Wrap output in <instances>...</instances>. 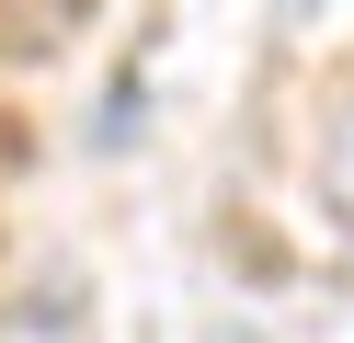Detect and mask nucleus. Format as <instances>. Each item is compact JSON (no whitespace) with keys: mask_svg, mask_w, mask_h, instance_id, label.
Returning a JSON list of instances; mask_svg holds the SVG:
<instances>
[{"mask_svg":"<svg viewBox=\"0 0 354 343\" xmlns=\"http://www.w3.org/2000/svg\"><path fill=\"white\" fill-rule=\"evenodd\" d=\"M286 12H297V0H286Z\"/></svg>","mask_w":354,"mask_h":343,"instance_id":"nucleus-2","label":"nucleus"},{"mask_svg":"<svg viewBox=\"0 0 354 343\" xmlns=\"http://www.w3.org/2000/svg\"><path fill=\"white\" fill-rule=\"evenodd\" d=\"M320 195H331V206L354 218V103L331 114V137H320Z\"/></svg>","mask_w":354,"mask_h":343,"instance_id":"nucleus-1","label":"nucleus"}]
</instances>
